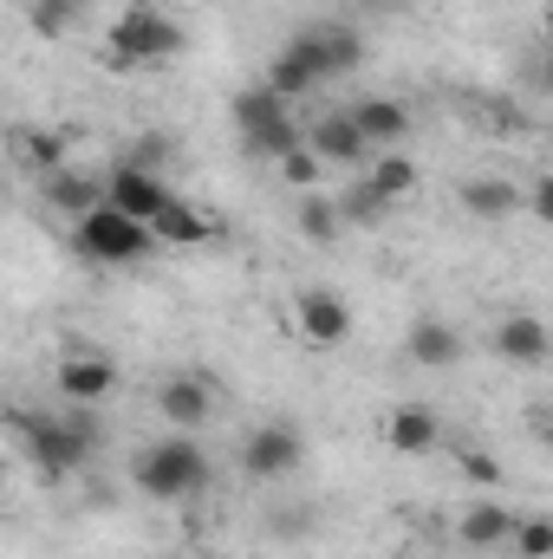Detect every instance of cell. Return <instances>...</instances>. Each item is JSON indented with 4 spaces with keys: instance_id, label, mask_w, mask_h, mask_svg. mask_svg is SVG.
<instances>
[{
    "instance_id": "obj_1",
    "label": "cell",
    "mask_w": 553,
    "mask_h": 559,
    "mask_svg": "<svg viewBox=\"0 0 553 559\" xmlns=\"http://www.w3.org/2000/svg\"><path fill=\"white\" fill-rule=\"evenodd\" d=\"M176 52H183V20H169V7L138 0V7H125V13L111 20L105 59H111L118 72H131V66H169Z\"/></svg>"
},
{
    "instance_id": "obj_2",
    "label": "cell",
    "mask_w": 553,
    "mask_h": 559,
    "mask_svg": "<svg viewBox=\"0 0 553 559\" xmlns=\"http://www.w3.org/2000/svg\"><path fill=\"white\" fill-rule=\"evenodd\" d=\"M20 429V449L33 455V468L46 475V481H66L72 468H85V455H92V442H98V423L92 411H79V417H13Z\"/></svg>"
},
{
    "instance_id": "obj_3",
    "label": "cell",
    "mask_w": 553,
    "mask_h": 559,
    "mask_svg": "<svg viewBox=\"0 0 553 559\" xmlns=\"http://www.w3.org/2000/svg\"><path fill=\"white\" fill-rule=\"evenodd\" d=\"M131 481H138L150 501H189V495L209 488V455H202L189 436H163V442L138 449Z\"/></svg>"
},
{
    "instance_id": "obj_4",
    "label": "cell",
    "mask_w": 553,
    "mask_h": 559,
    "mask_svg": "<svg viewBox=\"0 0 553 559\" xmlns=\"http://www.w3.org/2000/svg\"><path fill=\"white\" fill-rule=\"evenodd\" d=\"M72 241H79V254L98 261V267H131V261H143V254L156 248L150 222L125 215L118 202H105V209H92L85 222H72Z\"/></svg>"
},
{
    "instance_id": "obj_5",
    "label": "cell",
    "mask_w": 553,
    "mask_h": 559,
    "mask_svg": "<svg viewBox=\"0 0 553 559\" xmlns=\"http://www.w3.org/2000/svg\"><path fill=\"white\" fill-rule=\"evenodd\" d=\"M235 131H242V143L248 150H261V156H286V150H299L306 143V131L293 124V111H286V98H280L274 85L261 79V85H248V92H235Z\"/></svg>"
},
{
    "instance_id": "obj_6",
    "label": "cell",
    "mask_w": 553,
    "mask_h": 559,
    "mask_svg": "<svg viewBox=\"0 0 553 559\" xmlns=\"http://www.w3.org/2000/svg\"><path fill=\"white\" fill-rule=\"evenodd\" d=\"M52 384H59V397L72 411H98V404L118 397V358H105V352H66L52 365Z\"/></svg>"
},
{
    "instance_id": "obj_7",
    "label": "cell",
    "mask_w": 553,
    "mask_h": 559,
    "mask_svg": "<svg viewBox=\"0 0 553 559\" xmlns=\"http://www.w3.org/2000/svg\"><path fill=\"white\" fill-rule=\"evenodd\" d=\"M299 462H306V442H299L293 423H261V429L242 442V475H248V481H286Z\"/></svg>"
},
{
    "instance_id": "obj_8",
    "label": "cell",
    "mask_w": 553,
    "mask_h": 559,
    "mask_svg": "<svg viewBox=\"0 0 553 559\" xmlns=\"http://www.w3.org/2000/svg\"><path fill=\"white\" fill-rule=\"evenodd\" d=\"M293 325H299V338H306V345L332 352V345H345V338H352V306H345L339 293H326V286H306V293L293 299Z\"/></svg>"
},
{
    "instance_id": "obj_9",
    "label": "cell",
    "mask_w": 553,
    "mask_h": 559,
    "mask_svg": "<svg viewBox=\"0 0 553 559\" xmlns=\"http://www.w3.org/2000/svg\"><path fill=\"white\" fill-rule=\"evenodd\" d=\"M156 411H163V423H176V429H202V423L215 417V378H202V371L163 378L156 384Z\"/></svg>"
},
{
    "instance_id": "obj_10",
    "label": "cell",
    "mask_w": 553,
    "mask_h": 559,
    "mask_svg": "<svg viewBox=\"0 0 553 559\" xmlns=\"http://www.w3.org/2000/svg\"><path fill=\"white\" fill-rule=\"evenodd\" d=\"M111 202H118L125 215H138V222H156V215L176 202V189H169L150 163H118V169H111Z\"/></svg>"
},
{
    "instance_id": "obj_11",
    "label": "cell",
    "mask_w": 553,
    "mask_h": 559,
    "mask_svg": "<svg viewBox=\"0 0 553 559\" xmlns=\"http://www.w3.org/2000/svg\"><path fill=\"white\" fill-rule=\"evenodd\" d=\"M46 182V202L59 209V215H72V222H85L92 209H105L111 202V176H85V169H52V176H39Z\"/></svg>"
},
{
    "instance_id": "obj_12",
    "label": "cell",
    "mask_w": 553,
    "mask_h": 559,
    "mask_svg": "<svg viewBox=\"0 0 553 559\" xmlns=\"http://www.w3.org/2000/svg\"><path fill=\"white\" fill-rule=\"evenodd\" d=\"M352 124L365 131L372 150H391V143H404L416 131V118H411L404 98H358V105H352Z\"/></svg>"
},
{
    "instance_id": "obj_13",
    "label": "cell",
    "mask_w": 553,
    "mask_h": 559,
    "mask_svg": "<svg viewBox=\"0 0 553 559\" xmlns=\"http://www.w3.org/2000/svg\"><path fill=\"white\" fill-rule=\"evenodd\" d=\"M306 143L326 156V163H345V169H358V163H372V143H365V131L352 124V111H326L313 131H306Z\"/></svg>"
},
{
    "instance_id": "obj_14",
    "label": "cell",
    "mask_w": 553,
    "mask_h": 559,
    "mask_svg": "<svg viewBox=\"0 0 553 559\" xmlns=\"http://www.w3.org/2000/svg\"><path fill=\"white\" fill-rule=\"evenodd\" d=\"M436 442H443V423H436V411H423V404H398L385 417V449L391 455H430Z\"/></svg>"
},
{
    "instance_id": "obj_15",
    "label": "cell",
    "mask_w": 553,
    "mask_h": 559,
    "mask_svg": "<svg viewBox=\"0 0 553 559\" xmlns=\"http://www.w3.org/2000/svg\"><path fill=\"white\" fill-rule=\"evenodd\" d=\"M495 352L508 358V365H541L553 352V332L534 319V312H508L502 325H495Z\"/></svg>"
},
{
    "instance_id": "obj_16",
    "label": "cell",
    "mask_w": 553,
    "mask_h": 559,
    "mask_svg": "<svg viewBox=\"0 0 553 559\" xmlns=\"http://www.w3.org/2000/svg\"><path fill=\"white\" fill-rule=\"evenodd\" d=\"M299 46L319 59V72H326V79H339V72H352V66L365 59V39H358L352 26H332V20H326V26H313V33H299Z\"/></svg>"
},
{
    "instance_id": "obj_17",
    "label": "cell",
    "mask_w": 553,
    "mask_h": 559,
    "mask_svg": "<svg viewBox=\"0 0 553 559\" xmlns=\"http://www.w3.org/2000/svg\"><path fill=\"white\" fill-rule=\"evenodd\" d=\"M521 189L508 182V176H469L462 182V209L475 215V222H508V215H521Z\"/></svg>"
},
{
    "instance_id": "obj_18",
    "label": "cell",
    "mask_w": 553,
    "mask_h": 559,
    "mask_svg": "<svg viewBox=\"0 0 553 559\" xmlns=\"http://www.w3.org/2000/svg\"><path fill=\"white\" fill-rule=\"evenodd\" d=\"M456 540H462V547H475V554H495V547H508V540H515V514H508L502 501H475V508L456 521Z\"/></svg>"
},
{
    "instance_id": "obj_19",
    "label": "cell",
    "mask_w": 553,
    "mask_h": 559,
    "mask_svg": "<svg viewBox=\"0 0 553 559\" xmlns=\"http://www.w3.org/2000/svg\"><path fill=\"white\" fill-rule=\"evenodd\" d=\"M404 352H411L423 371H449V365L462 358V332H456V325H443V319H416L411 338H404Z\"/></svg>"
},
{
    "instance_id": "obj_20",
    "label": "cell",
    "mask_w": 553,
    "mask_h": 559,
    "mask_svg": "<svg viewBox=\"0 0 553 559\" xmlns=\"http://www.w3.org/2000/svg\"><path fill=\"white\" fill-rule=\"evenodd\" d=\"M365 182H372L385 202H411L416 189H423V169H416V156H404V150H385V156L365 163Z\"/></svg>"
},
{
    "instance_id": "obj_21",
    "label": "cell",
    "mask_w": 553,
    "mask_h": 559,
    "mask_svg": "<svg viewBox=\"0 0 553 559\" xmlns=\"http://www.w3.org/2000/svg\"><path fill=\"white\" fill-rule=\"evenodd\" d=\"M268 85H274L280 98H286V105H293V98H306V92H313V85H326V72H319V59H313V52H306V46H299V39H293V46H286V52H280L274 66H268Z\"/></svg>"
},
{
    "instance_id": "obj_22",
    "label": "cell",
    "mask_w": 553,
    "mask_h": 559,
    "mask_svg": "<svg viewBox=\"0 0 553 559\" xmlns=\"http://www.w3.org/2000/svg\"><path fill=\"white\" fill-rule=\"evenodd\" d=\"M13 156H20V169L52 176V169H66V138L46 124H13Z\"/></svg>"
},
{
    "instance_id": "obj_23",
    "label": "cell",
    "mask_w": 553,
    "mask_h": 559,
    "mask_svg": "<svg viewBox=\"0 0 553 559\" xmlns=\"http://www.w3.org/2000/svg\"><path fill=\"white\" fill-rule=\"evenodd\" d=\"M150 235H156V241H169V248H202V241L215 235V222H209L202 209H189V202L176 195V202H169V209H163V215L150 222Z\"/></svg>"
},
{
    "instance_id": "obj_24",
    "label": "cell",
    "mask_w": 553,
    "mask_h": 559,
    "mask_svg": "<svg viewBox=\"0 0 553 559\" xmlns=\"http://www.w3.org/2000/svg\"><path fill=\"white\" fill-rule=\"evenodd\" d=\"M299 235L319 241V248H332V241L345 235V209L326 202V195H306V202H299Z\"/></svg>"
},
{
    "instance_id": "obj_25",
    "label": "cell",
    "mask_w": 553,
    "mask_h": 559,
    "mask_svg": "<svg viewBox=\"0 0 553 559\" xmlns=\"http://www.w3.org/2000/svg\"><path fill=\"white\" fill-rule=\"evenodd\" d=\"M319 176H326V156H319L313 143H299V150H286V156H280V182H286V189L313 195V189H319Z\"/></svg>"
},
{
    "instance_id": "obj_26",
    "label": "cell",
    "mask_w": 553,
    "mask_h": 559,
    "mask_svg": "<svg viewBox=\"0 0 553 559\" xmlns=\"http://www.w3.org/2000/svg\"><path fill=\"white\" fill-rule=\"evenodd\" d=\"M26 20H33L39 39H59V33L79 20V0H26Z\"/></svg>"
},
{
    "instance_id": "obj_27",
    "label": "cell",
    "mask_w": 553,
    "mask_h": 559,
    "mask_svg": "<svg viewBox=\"0 0 553 559\" xmlns=\"http://www.w3.org/2000/svg\"><path fill=\"white\" fill-rule=\"evenodd\" d=\"M521 559H553V521L548 514H528V521H515V540H508Z\"/></svg>"
},
{
    "instance_id": "obj_28",
    "label": "cell",
    "mask_w": 553,
    "mask_h": 559,
    "mask_svg": "<svg viewBox=\"0 0 553 559\" xmlns=\"http://www.w3.org/2000/svg\"><path fill=\"white\" fill-rule=\"evenodd\" d=\"M339 209H345V222H378V215H385L391 202H385V195H378V189H372V182L358 176V189H352V195H345Z\"/></svg>"
},
{
    "instance_id": "obj_29",
    "label": "cell",
    "mask_w": 553,
    "mask_h": 559,
    "mask_svg": "<svg viewBox=\"0 0 553 559\" xmlns=\"http://www.w3.org/2000/svg\"><path fill=\"white\" fill-rule=\"evenodd\" d=\"M456 462H462V475H469V481H482V488H495V481H502V462H495V455H482V449H462Z\"/></svg>"
},
{
    "instance_id": "obj_30",
    "label": "cell",
    "mask_w": 553,
    "mask_h": 559,
    "mask_svg": "<svg viewBox=\"0 0 553 559\" xmlns=\"http://www.w3.org/2000/svg\"><path fill=\"white\" fill-rule=\"evenodd\" d=\"M528 215H534L541 228H553V176H534V182H528Z\"/></svg>"
},
{
    "instance_id": "obj_31",
    "label": "cell",
    "mask_w": 553,
    "mask_h": 559,
    "mask_svg": "<svg viewBox=\"0 0 553 559\" xmlns=\"http://www.w3.org/2000/svg\"><path fill=\"white\" fill-rule=\"evenodd\" d=\"M541 92H553V46H548V59H541Z\"/></svg>"
},
{
    "instance_id": "obj_32",
    "label": "cell",
    "mask_w": 553,
    "mask_h": 559,
    "mask_svg": "<svg viewBox=\"0 0 553 559\" xmlns=\"http://www.w3.org/2000/svg\"><path fill=\"white\" fill-rule=\"evenodd\" d=\"M541 39H548V46H553V0H548V7H541Z\"/></svg>"
},
{
    "instance_id": "obj_33",
    "label": "cell",
    "mask_w": 553,
    "mask_h": 559,
    "mask_svg": "<svg viewBox=\"0 0 553 559\" xmlns=\"http://www.w3.org/2000/svg\"><path fill=\"white\" fill-rule=\"evenodd\" d=\"M156 7H189V0H156Z\"/></svg>"
}]
</instances>
